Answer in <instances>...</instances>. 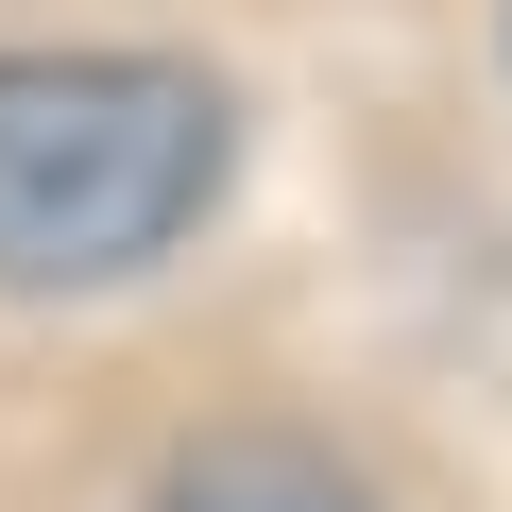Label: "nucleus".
<instances>
[{
  "label": "nucleus",
  "mask_w": 512,
  "mask_h": 512,
  "mask_svg": "<svg viewBox=\"0 0 512 512\" xmlns=\"http://www.w3.org/2000/svg\"><path fill=\"white\" fill-rule=\"evenodd\" d=\"M222 86L171 52H0V291H120L222 205Z\"/></svg>",
  "instance_id": "obj_1"
},
{
  "label": "nucleus",
  "mask_w": 512,
  "mask_h": 512,
  "mask_svg": "<svg viewBox=\"0 0 512 512\" xmlns=\"http://www.w3.org/2000/svg\"><path fill=\"white\" fill-rule=\"evenodd\" d=\"M154 512H376L325 444H274V427H239V444H188L154 478Z\"/></svg>",
  "instance_id": "obj_2"
}]
</instances>
